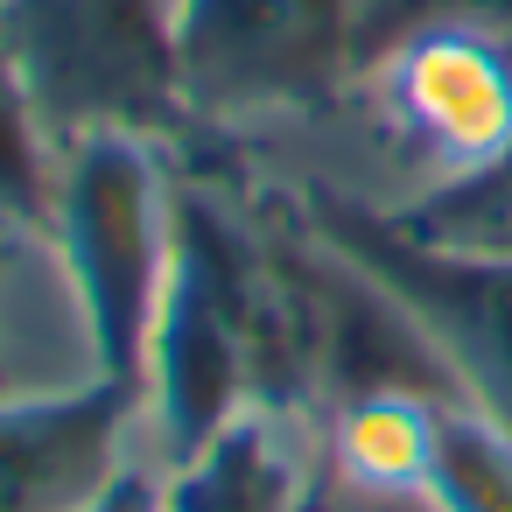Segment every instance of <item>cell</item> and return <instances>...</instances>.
Returning <instances> with one entry per match:
<instances>
[{"instance_id":"obj_11","label":"cell","mask_w":512,"mask_h":512,"mask_svg":"<svg viewBox=\"0 0 512 512\" xmlns=\"http://www.w3.org/2000/svg\"><path fill=\"white\" fill-rule=\"evenodd\" d=\"M393 211H400V225H414L421 239L512 253V141H505L484 169L449 176V183H428V190H414V197L393 204Z\"/></svg>"},{"instance_id":"obj_7","label":"cell","mask_w":512,"mask_h":512,"mask_svg":"<svg viewBox=\"0 0 512 512\" xmlns=\"http://www.w3.org/2000/svg\"><path fill=\"white\" fill-rule=\"evenodd\" d=\"M309 463L281 414L232 421L204 456L169 470V512H302Z\"/></svg>"},{"instance_id":"obj_1","label":"cell","mask_w":512,"mask_h":512,"mask_svg":"<svg viewBox=\"0 0 512 512\" xmlns=\"http://www.w3.org/2000/svg\"><path fill=\"white\" fill-rule=\"evenodd\" d=\"M92 372L134 379L148 393V344L176 267V176L141 134H92L64 148L57 218H50Z\"/></svg>"},{"instance_id":"obj_10","label":"cell","mask_w":512,"mask_h":512,"mask_svg":"<svg viewBox=\"0 0 512 512\" xmlns=\"http://www.w3.org/2000/svg\"><path fill=\"white\" fill-rule=\"evenodd\" d=\"M57 141L8 57V43H0V239H36L50 232L57 218Z\"/></svg>"},{"instance_id":"obj_8","label":"cell","mask_w":512,"mask_h":512,"mask_svg":"<svg viewBox=\"0 0 512 512\" xmlns=\"http://www.w3.org/2000/svg\"><path fill=\"white\" fill-rule=\"evenodd\" d=\"M442 407H449L442 393H407V386L351 393L323 414V463L365 491H421Z\"/></svg>"},{"instance_id":"obj_4","label":"cell","mask_w":512,"mask_h":512,"mask_svg":"<svg viewBox=\"0 0 512 512\" xmlns=\"http://www.w3.org/2000/svg\"><path fill=\"white\" fill-rule=\"evenodd\" d=\"M365 0H176V57L197 127L323 113L358 85Z\"/></svg>"},{"instance_id":"obj_9","label":"cell","mask_w":512,"mask_h":512,"mask_svg":"<svg viewBox=\"0 0 512 512\" xmlns=\"http://www.w3.org/2000/svg\"><path fill=\"white\" fill-rule=\"evenodd\" d=\"M421 491L435 512H512V428L470 400H449L435 414Z\"/></svg>"},{"instance_id":"obj_5","label":"cell","mask_w":512,"mask_h":512,"mask_svg":"<svg viewBox=\"0 0 512 512\" xmlns=\"http://www.w3.org/2000/svg\"><path fill=\"white\" fill-rule=\"evenodd\" d=\"M351 92H365L386 148L428 183L470 176L512 141V43L484 29H400L358 57Z\"/></svg>"},{"instance_id":"obj_14","label":"cell","mask_w":512,"mask_h":512,"mask_svg":"<svg viewBox=\"0 0 512 512\" xmlns=\"http://www.w3.org/2000/svg\"><path fill=\"white\" fill-rule=\"evenodd\" d=\"M0 379H8V358H0Z\"/></svg>"},{"instance_id":"obj_2","label":"cell","mask_w":512,"mask_h":512,"mask_svg":"<svg viewBox=\"0 0 512 512\" xmlns=\"http://www.w3.org/2000/svg\"><path fill=\"white\" fill-rule=\"evenodd\" d=\"M8 43L57 155L92 134L169 141L190 120L176 0H0Z\"/></svg>"},{"instance_id":"obj_6","label":"cell","mask_w":512,"mask_h":512,"mask_svg":"<svg viewBox=\"0 0 512 512\" xmlns=\"http://www.w3.org/2000/svg\"><path fill=\"white\" fill-rule=\"evenodd\" d=\"M141 407L148 393L113 372L29 400L0 393V512H85L127 470Z\"/></svg>"},{"instance_id":"obj_12","label":"cell","mask_w":512,"mask_h":512,"mask_svg":"<svg viewBox=\"0 0 512 512\" xmlns=\"http://www.w3.org/2000/svg\"><path fill=\"white\" fill-rule=\"evenodd\" d=\"M302 512H435V505H428V491H365V484H344L323 463V470H309Z\"/></svg>"},{"instance_id":"obj_13","label":"cell","mask_w":512,"mask_h":512,"mask_svg":"<svg viewBox=\"0 0 512 512\" xmlns=\"http://www.w3.org/2000/svg\"><path fill=\"white\" fill-rule=\"evenodd\" d=\"M85 512H169V477H155V470H141V463H127Z\"/></svg>"},{"instance_id":"obj_3","label":"cell","mask_w":512,"mask_h":512,"mask_svg":"<svg viewBox=\"0 0 512 512\" xmlns=\"http://www.w3.org/2000/svg\"><path fill=\"white\" fill-rule=\"evenodd\" d=\"M295 211L421 323L456 393L512 428V253L421 239L414 225H400L393 204H372L323 176L295 183Z\"/></svg>"}]
</instances>
